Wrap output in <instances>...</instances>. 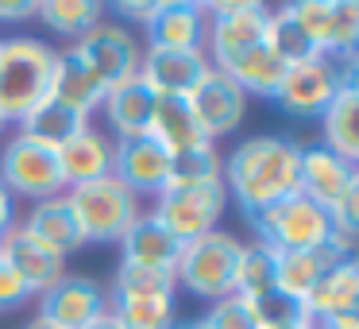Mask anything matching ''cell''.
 Here are the masks:
<instances>
[{"label":"cell","instance_id":"8d00e7d4","mask_svg":"<svg viewBox=\"0 0 359 329\" xmlns=\"http://www.w3.org/2000/svg\"><path fill=\"white\" fill-rule=\"evenodd\" d=\"M359 47V4L351 0H336V16H332V35H328V58L348 55Z\"/></svg>","mask_w":359,"mask_h":329},{"label":"cell","instance_id":"f1b7e54d","mask_svg":"<svg viewBox=\"0 0 359 329\" xmlns=\"http://www.w3.org/2000/svg\"><path fill=\"white\" fill-rule=\"evenodd\" d=\"M81 124H89V120H81L78 112H70L66 105H58L55 97H47V101L35 105V109L20 120V132H24L27 140H35V143H43V148L55 151L58 143H66Z\"/></svg>","mask_w":359,"mask_h":329},{"label":"cell","instance_id":"d4e9b609","mask_svg":"<svg viewBox=\"0 0 359 329\" xmlns=\"http://www.w3.org/2000/svg\"><path fill=\"white\" fill-rule=\"evenodd\" d=\"M147 136H151L155 143H163L170 155L209 143V140L201 136V128H197V120H194V112H189L186 97H158V101H155V112H151Z\"/></svg>","mask_w":359,"mask_h":329},{"label":"cell","instance_id":"f546056e","mask_svg":"<svg viewBox=\"0 0 359 329\" xmlns=\"http://www.w3.org/2000/svg\"><path fill=\"white\" fill-rule=\"evenodd\" d=\"M220 151L212 143H201V148H189L170 155V182L166 186H209V182H220Z\"/></svg>","mask_w":359,"mask_h":329},{"label":"cell","instance_id":"7a4b0ae2","mask_svg":"<svg viewBox=\"0 0 359 329\" xmlns=\"http://www.w3.org/2000/svg\"><path fill=\"white\" fill-rule=\"evenodd\" d=\"M58 51L35 35L0 39V120L20 124L35 105H43L55 86Z\"/></svg>","mask_w":359,"mask_h":329},{"label":"cell","instance_id":"d6a6232c","mask_svg":"<svg viewBox=\"0 0 359 329\" xmlns=\"http://www.w3.org/2000/svg\"><path fill=\"white\" fill-rule=\"evenodd\" d=\"M178 283L174 271H155V267H140V264H120L112 275V290L109 295H174Z\"/></svg>","mask_w":359,"mask_h":329},{"label":"cell","instance_id":"4fadbf2b","mask_svg":"<svg viewBox=\"0 0 359 329\" xmlns=\"http://www.w3.org/2000/svg\"><path fill=\"white\" fill-rule=\"evenodd\" d=\"M359 190V171L355 163L332 155L328 148H302V174H297V194L309 198L320 209H332L336 202H344L348 194Z\"/></svg>","mask_w":359,"mask_h":329},{"label":"cell","instance_id":"ffe728a7","mask_svg":"<svg viewBox=\"0 0 359 329\" xmlns=\"http://www.w3.org/2000/svg\"><path fill=\"white\" fill-rule=\"evenodd\" d=\"M20 228H24V233L32 236L35 244L50 248L55 256H62V259H70L74 252L86 244V236H81L78 217H74L66 194L47 198V202H35L32 209H27V217L20 221Z\"/></svg>","mask_w":359,"mask_h":329},{"label":"cell","instance_id":"7c38bea8","mask_svg":"<svg viewBox=\"0 0 359 329\" xmlns=\"http://www.w3.org/2000/svg\"><path fill=\"white\" fill-rule=\"evenodd\" d=\"M112 174L132 190L135 198H158L170 182V151L151 136L112 140Z\"/></svg>","mask_w":359,"mask_h":329},{"label":"cell","instance_id":"4dcf8cb0","mask_svg":"<svg viewBox=\"0 0 359 329\" xmlns=\"http://www.w3.org/2000/svg\"><path fill=\"white\" fill-rule=\"evenodd\" d=\"M274 252L266 244L251 240L243 244V256H240V271H236V295L240 298H259L266 290H278L274 287Z\"/></svg>","mask_w":359,"mask_h":329},{"label":"cell","instance_id":"603a6c76","mask_svg":"<svg viewBox=\"0 0 359 329\" xmlns=\"http://www.w3.org/2000/svg\"><path fill=\"white\" fill-rule=\"evenodd\" d=\"M104 93H109V89L97 82V74L89 70L86 63H78L70 51H58L55 86H50V97H55L58 105H66V109L78 112L81 120H89L97 109H101Z\"/></svg>","mask_w":359,"mask_h":329},{"label":"cell","instance_id":"cb8c5ba5","mask_svg":"<svg viewBox=\"0 0 359 329\" xmlns=\"http://www.w3.org/2000/svg\"><path fill=\"white\" fill-rule=\"evenodd\" d=\"M320 132H325L320 148L348 163H359V86H340L332 105L320 112Z\"/></svg>","mask_w":359,"mask_h":329},{"label":"cell","instance_id":"4316f807","mask_svg":"<svg viewBox=\"0 0 359 329\" xmlns=\"http://www.w3.org/2000/svg\"><path fill=\"white\" fill-rule=\"evenodd\" d=\"M109 314L120 329H174V295H109Z\"/></svg>","mask_w":359,"mask_h":329},{"label":"cell","instance_id":"ba28073f","mask_svg":"<svg viewBox=\"0 0 359 329\" xmlns=\"http://www.w3.org/2000/svg\"><path fill=\"white\" fill-rule=\"evenodd\" d=\"M228 209V190L224 182H209V186H166L155 198L151 217L166 228L178 244H189L197 236L212 233Z\"/></svg>","mask_w":359,"mask_h":329},{"label":"cell","instance_id":"7dc6e473","mask_svg":"<svg viewBox=\"0 0 359 329\" xmlns=\"http://www.w3.org/2000/svg\"><path fill=\"white\" fill-rule=\"evenodd\" d=\"M0 132H4V120H0Z\"/></svg>","mask_w":359,"mask_h":329},{"label":"cell","instance_id":"277c9868","mask_svg":"<svg viewBox=\"0 0 359 329\" xmlns=\"http://www.w3.org/2000/svg\"><path fill=\"white\" fill-rule=\"evenodd\" d=\"M240 256H243V240L224 228L197 236V240L182 244L178 267H174V283L186 287L189 295L217 302L224 295H236V271H240Z\"/></svg>","mask_w":359,"mask_h":329},{"label":"cell","instance_id":"8fae6325","mask_svg":"<svg viewBox=\"0 0 359 329\" xmlns=\"http://www.w3.org/2000/svg\"><path fill=\"white\" fill-rule=\"evenodd\" d=\"M186 105H189V112H194L201 136L212 143V140L232 136L236 128L243 124V112H248V93H243L232 78H224L220 70H209L201 82H197L194 93L186 97Z\"/></svg>","mask_w":359,"mask_h":329},{"label":"cell","instance_id":"d6986e66","mask_svg":"<svg viewBox=\"0 0 359 329\" xmlns=\"http://www.w3.org/2000/svg\"><path fill=\"white\" fill-rule=\"evenodd\" d=\"M155 101H158V93L135 74V78L112 86L109 93H104V101H101L97 112L104 117L112 140H132V136H147Z\"/></svg>","mask_w":359,"mask_h":329},{"label":"cell","instance_id":"b9f144b4","mask_svg":"<svg viewBox=\"0 0 359 329\" xmlns=\"http://www.w3.org/2000/svg\"><path fill=\"white\" fill-rule=\"evenodd\" d=\"M317 329H359V314H332V318H320Z\"/></svg>","mask_w":359,"mask_h":329},{"label":"cell","instance_id":"7402d4cb","mask_svg":"<svg viewBox=\"0 0 359 329\" xmlns=\"http://www.w3.org/2000/svg\"><path fill=\"white\" fill-rule=\"evenodd\" d=\"M309 321H320V318H332V314H359V264L355 256L344 259V264L328 267L313 290L302 298Z\"/></svg>","mask_w":359,"mask_h":329},{"label":"cell","instance_id":"52a82bcc","mask_svg":"<svg viewBox=\"0 0 359 329\" xmlns=\"http://www.w3.org/2000/svg\"><path fill=\"white\" fill-rule=\"evenodd\" d=\"M255 240L266 244L271 252H309L317 244H325L332 236V221L320 205H313L309 198L294 194L286 202L271 205V209L251 217Z\"/></svg>","mask_w":359,"mask_h":329},{"label":"cell","instance_id":"f6af8a7d","mask_svg":"<svg viewBox=\"0 0 359 329\" xmlns=\"http://www.w3.org/2000/svg\"><path fill=\"white\" fill-rule=\"evenodd\" d=\"M174 329H205V325H201V321H182V325L174 321Z\"/></svg>","mask_w":359,"mask_h":329},{"label":"cell","instance_id":"3957f363","mask_svg":"<svg viewBox=\"0 0 359 329\" xmlns=\"http://www.w3.org/2000/svg\"><path fill=\"white\" fill-rule=\"evenodd\" d=\"M340 86H359V51H348V55H336V58L317 55L309 63L286 66L274 101L282 105L286 117L313 120L332 105Z\"/></svg>","mask_w":359,"mask_h":329},{"label":"cell","instance_id":"9c48e42d","mask_svg":"<svg viewBox=\"0 0 359 329\" xmlns=\"http://www.w3.org/2000/svg\"><path fill=\"white\" fill-rule=\"evenodd\" d=\"M0 182L12 198H27V202H47V198L66 194L55 151L27 140L24 132H16L0 148Z\"/></svg>","mask_w":359,"mask_h":329},{"label":"cell","instance_id":"1f68e13d","mask_svg":"<svg viewBox=\"0 0 359 329\" xmlns=\"http://www.w3.org/2000/svg\"><path fill=\"white\" fill-rule=\"evenodd\" d=\"M266 43H271V51L282 58L286 66H297V63H309V58H317V43L309 39V35L302 32V27L290 20L286 8L271 12V32H266Z\"/></svg>","mask_w":359,"mask_h":329},{"label":"cell","instance_id":"ac0fdd59","mask_svg":"<svg viewBox=\"0 0 359 329\" xmlns=\"http://www.w3.org/2000/svg\"><path fill=\"white\" fill-rule=\"evenodd\" d=\"M209 70L205 51H143L140 63V78L158 97H189Z\"/></svg>","mask_w":359,"mask_h":329},{"label":"cell","instance_id":"83f0119b","mask_svg":"<svg viewBox=\"0 0 359 329\" xmlns=\"http://www.w3.org/2000/svg\"><path fill=\"white\" fill-rule=\"evenodd\" d=\"M35 16L55 35L78 43L104 20V4H97V0H43V4H35Z\"/></svg>","mask_w":359,"mask_h":329},{"label":"cell","instance_id":"5bb4252c","mask_svg":"<svg viewBox=\"0 0 359 329\" xmlns=\"http://www.w3.org/2000/svg\"><path fill=\"white\" fill-rule=\"evenodd\" d=\"M104 310H109V295L101 290V283L86 275H66L58 287L39 295V318L55 329H86Z\"/></svg>","mask_w":359,"mask_h":329},{"label":"cell","instance_id":"6da1fadb","mask_svg":"<svg viewBox=\"0 0 359 329\" xmlns=\"http://www.w3.org/2000/svg\"><path fill=\"white\" fill-rule=\"evenodd\" d=\"M297 174H302V143L286 140V136L240 140L220 163V182H224L228 198H236V205L243 209L248 221L294 198Z\"/></svg>","mask_w":359,"mask_h":329},{"label":"cell","instance_id":"5b68a950","mask_svg":"<svg viewBox=\"0 0 359 329\" xmlns=\"http://www.w3.org/2000/svg\"><path fill=\"white\" fill-rule=\"evenodd\" d=\"M66 202H70L78 228L86 236V244H120V236L140 221L143 202L116 179V174H104L97 182L66 190Z\"/></svg>","mask_w":359,"mask_h":329},{"label":"cell","instance_id":"ee69618b","mask_svg":"<svg viewBox=\"0 0 359 329\" xmlns=\"http://www.w3.org/2000/svg\"><path fill=\"white\" fill-rule=\"evenodd\" d=\"M24 329H55V325H47V321H43V318H35V321H27Z\"/></svg>","mask_w":359,"mask_h":329},{"label":"cell","instance_id":"484cf974","mask_svg":"<svg viewBox=\"0 0 359 329\" xmlns=\"http://www.w3.org/2000/svg\"><path fill=\"white\" fill-rule=\"evenodd\" d=\"M224 78H232L243 93H255V97H274L278 93V82L286 74V63L271 51V43H259V47L236 55L232 63L220 66Z\"/></svg>","mask_w":359,"mask_h":329},{"label":"cell","instance_id":"7bdbcfd3","mask_svg":"<svg viewBox=\"0 0 359 329\" xmlns=\"http://www.w3.org/2000/svg\"><path fill=\"white\" fill-rule=\"evenodd\" d=\"M86 329H120V321H116V318H112V314H109V310H104V314H101V318H93V321H89V325H86Z\"/></svg>","mask_w":359,"mask_h":329},{"label":"cell","instance_id":"74e56055","mask_svg":"<svg viewBox=\"0 0 359 329\" xmlns=\"http://www.w3.org/2000/svg\"><path fill=\"white\" fill-rule=\"evenodd\" d=\"M32 298V290L24 287V279H20L16 271H12L4 259H0V314H8V310H20V306Z\"/></svg>","mask_w":359,"mask_h":329},{"label":"cell","instance_id":"8992f818","mask_svg":"<svg viewBox=\"0 0 359 329\" xmlns=\"http://www.w3.org/2000/svg\"><path fill=\"white\" fill-rule=\"evenodd\" d=\"M205 16L209 20H205L201 51L209 55L212 70L266 43V32H271V8L259 0H217V4H205Z\"/></svg>","mask_w":359,"mask_h":329},{"label":"cell","instance_id":"44dd1931","mask_svg":"<svg viewBox=\"0 0 359 329\" xmlns=\"http://www.w3.org/2000/svg\"><path fill=\"white\" fill-rule=\"evenodd\" d=\"M178 256H182V244L174 240L151 213H140V221L120 236V264L174 271V267H178Z\"/></svg>","mask_w":359,"mask_h":329},{"label":"cell","instance_id":"836d02e7","mask_svg":"<svg viewBox=\"0 0 359 329\" xmlns=\"http://www.w3.org/2000/svg\"><path fill=\"white\" fill-rule=\"evenodd\" d=\"M251 302V314H255L259 329H286V325H297V321H309L305 306L297 298L282 295V290H266L259 298H248Z\"/></svg>","mask_w":359,"mask_h":329},{"label":"cell","instance_id":"9a60e30c","mask_svg":"<svg viewBox=\"0 0 359 329\" xmlns=\"http://www.w3.org/2000/svg\"><path fill=\"white\" fill-rule=\"evenodd\" d=\"M143 51H201L205 4L197 0H158L155 16L143 24Z\"/></svg>","mask_w":359,"mask_h":329},{"label":"cell","instance_id":"30bf717a","mask_svg":"<svg viewBox=\"0 0 359 329\" xmlns=\"http://www.w3.org/2000/svg\"><path fill=\"white\" fill-rule=\"evenodd\" d=\"M66 51H70L78 63H86L104 89L135 78V74H140V63H143V43L135 39L124 24H116V20H101L93 32L81 35V39Z\"/></svg>","mask_w":359,"mask_h":329},{"label":"cell","instance_id":"bcb514c9","mask_svg":"<svg viewBox=\"0 0 359 329\" xmlns=\"http://www.w3.org/2000/svg\"><path fill=\"white\" fill-rule=\"evenodd\" d=\"M286 329H317V321H297V325H286Z\"/></svg>","mask_w":359,"mask_h":329},{"label":"cell","instance_id":"f35d334b","mask_svg":"<svg viewBox=\"0 0 359 329\" xmlns=\"http://www.w3.org/2000/svg\"><path fill=\"white\" fill-rule=\"evenodd\" d=\"M35 16L32 0H0V24H24Z\"/></svg>","mask_w":359,"mask_h":329},{"label":"cell","instance_id":"2e32d148","mask_svg":"<svg viewBox=\"0 0 359 329\" xmlns=\"http://www.w3.org/2000/svg\"><path fill=\"white\" fill-rule=\"evenodd\" d=\"M55 159H58L66 190L97 182V179H104V174H112V136L101 132V128L89 120V124H81L66 143H58Z\"/></svg>","mask_w":359,"mask_h":329},{"label":"cell","instance_id":"e0dca14e","mask_svg":"<svg viewBox=\"0 0 359 329\" xmlns=\"http://www.w3.org/2000/svg\"><path fill=\"white\" fill-rule=\"evenodd\" d=\"M0 259L24 279V287L32 295H47L50 287H58L66 279V259L55 256L50 248H43V244H35L20 225H12L0 236Z\"/></svg>","mask_w":359,"mask_h":329},{"label":"cell","instance_id":"ab89813d","mask_svg":"<svg viewBox=\"0 0 359 329\" xmlns=\"http://www.w3.org/2000/svg\"><path fill=\"white\" fill-rule=\"evenodd\" d=\"M155 8H158V4H140V0H120V4H116V12H120V16H128L132 24H147V20L155 16Z\"/></svg>","mask_w":359,"mask_h":329},{"label":"cell","instance_id":"60d3db41","mask_svg":"<svg viewBox=\"0 0 359 329\" xmlns=\"http://www.w3.org/2000/svg\"><path fill=\"white\" fill-rule=\"evenodd\" d=\"M16 225V198L4 190V182H0V236L8 233V228Z\"/></svg>","mask_w":359,"mask_h":329},{"label":"cell","instance_id":"e575fe53","mask_svg":"<svg viewBox=\"0 0 359 329\" xmlns=\"http://www.w3.org/2000/svg\"><path fill=\"white\" fill-rule=\"evenodd\" d=\"M290 20L317 43V51L325 55L328 51V35H332V16H336V0H297V4H286Z\"/></svg>","mask_w":359,"mask_h":329},{"label":"cell","instance_id":"d590c367","mask_svg":"<svg viewBox=\"0 0 359 329\" xmlns=\"http://www.w3.org/2000/svg\"><path fill=\"white\" fill-rule=\"evenodd\" d=\"M201 325L205 329H259V321H255V314H251L248 298L224 295V298H217V302H209Z\"/></svg>","mask_w":359,"mask_h":329}]
</instances>
